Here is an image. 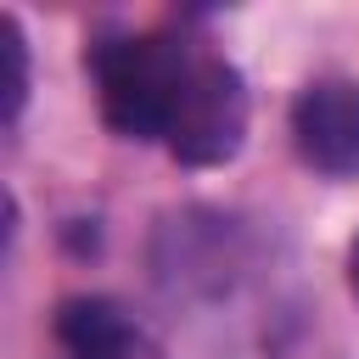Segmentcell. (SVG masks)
I'll use <instances>...</instances> for the list:
<instances>
[{"label":"cell","instance_id":"cell-1","mask_svg":"<svg viewBox=\"0 0 359 359\" xmlns=\"http://www.w3.org/2000/svg\"><path fill=\"white\" fill-rule=\"evenodd\" d=\"M185 45L163 39V34H135V39H107L95 45L90 67L101 84V118L123 135V140H157L174 123V107L185 95L191 79Z\"/></svg>","mask_w":359,"mask_h":359},{"label":"cell","instance_id":"cell-2","mask_svg":"<svg viewBox=\"0 0 359 359\" xmlns=\"http://www.w3.org/2000/svg\"><path fill=\"white\" fill-rule=\"evenodd\" d=\"M163 140L185 168L230 163L241 151V140H247V84H241V73L230 62H219V56H196Z\"/></svg>","mask_w":359,"mask_h":359},{"label":"cell","instance_id":"cell-3","mask_svg":"<svg viewBox=\"0 0 359 359\" xmlns=\"http://www.w3.org/2000/svg\"><path fill=\"white\" fill-rule=\"evenodd\" d=\"M297 151L325 174H359V84L325 79L292 101Z\"/></svg>","mask_w":359,"mask_h":359},{"label":"cell","instance_id":"cell-4","mask_svg":"<svg viewBox=\"0 0 359 359\" xmlns=\"http://www.w3.org/2000/svg\"><path fill=\"white\" fill-rule=\"evenodd\" d=\"M56 337L73 359H163V348L135 331L112 297H67L56 314Z\"/></svg>","mask_w":359,"mask_h":359},{"label":"cell","instance_id":"cell-5","mask_svg":"<svg viewBox=\"0 0 359 359\" xmlns=\"http://www.w3.org/2000/svg\"><path fill=\"white\" fill-rule=\"evenodd\" d=\"M0 56H6V84H0V90H6V107H0V112H6V123H11V118L22 112V101H28V45H22V28H17L11 11L0 17Z\"/></svg>","mask_w":359,"mask_h":359},{"label":"cell","instance_id":"cell-6","mask_svg":"<svg viewBox=\"0 0 359 359\" xmlns=\"http://www.w3.org/2000/svg\"><path fill=\"white\" fill-rule=\"evenodd\" d=\"M348 286H353V297H359V241L348 247Z\"/></svg>","mask_w":359,"mask_h":359}]
</instances>
